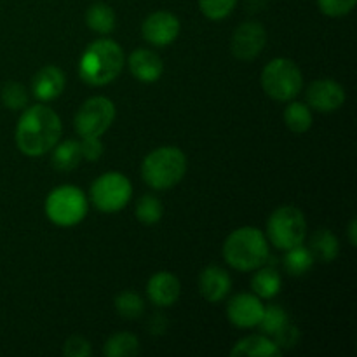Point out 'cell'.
Here are the masks:
<instances>
[{
  "label": "cell",
  "mask_w": 357,
  "mask_h": 357,
  "mask_svg": "<svg viewBox=\"0 0 357 357\" xmlns=\"http://www.w3.org/2000/svg\"><path fill=\"white\" fill-rule=\"evenodd\" d=\"M63 352L68 357H87L91 354V344L84 337H72L66 340Z\"/></svg>",
  "instance_id": "836d02e7"
},
{
  "label": "cell",
  "mask_w": 357,
  "mask_h": 357,
  "mask_svg": "<svg viewBox=\"0 0 357 357\" xmlns=\"http://www.w3.org/2000/svg\"><path fill=\"white\" fill-rule=\"evenodd\" d=\"M65 82V73L58 66L49 65L35 73L33 80H31V91H33L35 98H38L40 101H52L63 93Z\"/></svg>",
  "instance_id": "9a60e30c"
},
{
  "label": "cell",
  "mask_w": 357,
  "mask_h": 357,
  "mask_svg": "<svg viewBox=\"0 0 357 357\" xmlns=\"http://www.w3.org/2000/svg\"><path fill=\"white\" fill-rule=\"evenodd\" d=\"M146 326H149L150 333L152 335H162V333H166V330H167V319L164 316H160V314H153V316L150 317V321Z\"/></svg>",
  "instance_id": "e575fe53"
},
{
  "label": "cell",
  "mask_w": 357,
  "mask_h": 357,
  "mask_svg": "<svg viewBox=\"0 0 357 357\" xmlns=\"http://www.w3.org/2000/svg\"><path fill=\"white\" fill-rule=\"evenodd\" d=\"M129 70L132 75L142 82H155L162 75V59L157 52L149 51V49H136L129 56Z\"/></svg>",
  "instance_id": "e0dca14e"
},
{
  "label": "cell",
  "mask_w": 357,
  "mask_h": 357,
  "mask_svg": "<svg viewBox=\"0 0 357 357\" xmlns=\"http://www.w3.org/2000/svg\"><path fill=\"white\" fill-rule=\"evenodd\" d=\"M286 251H288V253H286L282 265H284V271L288 272L289 275H293V278L305 275L307 272L312 268L314 261H316L312 251H310L309 248H303L302 244Z\"/></svg>",
  "instance_id": "7402d4cb"
},
{
  "label": "cell",
  "mask_w": 357,
  "mask_h": 357,
  "mask_svg": "<svg viewBox=\"0 0 357 357\" xmlns=\"http://www.w3.org/2000/svg\"><path fill=\"white\" fill-rule=\"evenodd\" d=\"M267 234L271 243L278 250H291L298 244H303V239H305V216L295 206H282V208L275 209L268 218Z\"/></svg>",
  "instance_id": "52a82bcc"
},
{
  "label": "cell",
  "mask_w": 357,
  "mask_h": 357,
  "mask_svg": "<svg viewBox=\"0 0 357 357\" xmlns=\"http://www.w3.org/2000/svg\"><path fill=\"white\" fill-rule=\"evenodd\" d=\"M357 0H317L321 13L330 17H340L351 13Z\"/></svg>",
  "instance_id": "4dcf8cb0"
},
{
  "label": "cell",
  "mask_w": 357,
  "mask_h": 357,
  "mask_svg": "<svg viewBox=\"0 0 357 357\" xmlns=\"http://www.w3.org/2000/svg\"><path fill=\"white\" fill-rule=\"evenodd\" d=\"M307 103L317 112H335L345 103V89L338 82L330 79L317 80L310 84L307 91Z\"/></svg>",
  "instance_id": "4fadbf2b"
},
{
  "label": "cell",
  "mask_w": 357,
  "mask_h": 357,
  "mask_svg": "<svg viewBox=\"0 0 357 357\" xmlns=\"http://www.w3.org/2000/svg\"><path fill=\"white\" fill-rule=\"evenodd\" d=\"M142 31L146 42L157 45V47H162V45L176 40V37L180 35V21L167 10H157L143 21Z\"/></svg>",
  "instance_id": "8fae6325"
},
{
  "label": "cell",
  "mask_w": 357,
  "mask_h": 357,
  "mask_svg": "<svg viewBox=\"0 0 357 357\" xmlns=\"http://www.w3.org/2000/svg\"><path fill=\"white\" fill-rule=\"evenodd\" d=\"M237 6V0H199L202 14L213 21H220L229 16Z\"/></svg>",
  "instance_id": "f1b7e54d"
},
{
  "label": "cell",
  "mask_w": 357,
  "mask_h": 357,
  "mask_svg": "<svg viewBox=\"0 0 357 357\" xmlns=\"http://www.w3.org/2000/svg\"><path fill=\"white\" fill-rule=\"evenodd\" d=\"M232 288L230 275L220 267H208L201 272L199 278V291L208 302L216 303L227 298Z\"/></svg>",
  "instance_id": "2e32d148"
},
{
  "label": "cell",
  "mask_w": 357,
  "mask_h": 357,
  "mask_svg": "<svg viewBox=\"0 0 357 357\" xmlns=\"http://www.w3.org/2000/svg\"><path fill=\"white\" fill-rule=\"evenodd\" d=\"M162 204L153 195H143L136 204V218L145 225H153L162 218Z\"/></svg>",
  "instance_id": "83f0119b"
},
{
  "label": "cell",
  "mask_w": 357,
  "mask_h": 357,
  "mask_svg": "<svg viewBox=\"0 0 357 357\" xmlns=\"http://www.w3.org/2000/svg\"><path fill=\"white\" fill-rule=\"evenodd\" d=\"M139 352V342L131 333H117L107 340L103 347V354L108 357H126L136 356Z\"/></svg>",
  "instance_id": "cb8c5ba5"
},
{
  "label": "cell",
  "mask_w": 357,
  "mask_h": 357,
  "mask_svg": "<svg viewBox=\"0 0 357 357\" xmlns=\"http://www.w3.org/2000/svg\"><path fill=\"white\" fill-rule=\"evenodd\" d=\"M288 314L284 312V309L279 305H268L267 309H264V316H261L260 326L261 333L268 335V337H274L286 323H288Z\"/></svg>",
  "instance_id": "4316f807"
},
{
  "label": "cell",
  "mask_w": 357,
  "mask_h": 357,
  "mask_svg": "<svg viewBox=\"0 0 357 357\" xmlns=\"http://www.w3.org/2000/svg\"><path fill=\"white\" fill-rule=\"evenodd\" d=\"M86 23L93 31L108 35L115 28V13L110 6L103 2L93 3L86 13Z\"/></svg>",
  "instance_id": "44dd1931"
},
{
  "label": "cell",
  "mask_w": 357,
  "mask_h": 357,
  "mask_svg": "<svg viewBox=\"0 0 357 357\" xmlns=\"http://www.w3.org/2000/svg\"><path fill=\"white\" fill-rule=\"evenodd\" d=\"M180 281L171 272H157L146 284L149 298L157 307H169L176 303V300L180 298Z\"/></svg>",
  "instance_id": "5bb4252c"
},
{
  "label": "cell",
  "mask_w": 357,
  "mask_h": 357,
  "mask_svg": "<svg viewBox=\"0 0 357 357\" xmlns=\"http://www.w3.org/2000/svg\"><path fill=\"white\" fill-rule=\"evenodd\" d=\"M2 103L10 110H21L28 103L26 89L17 82H7L2 89Z\"/></svg>",
  "instance_id": "f546056e"
},
{
  "label": "cell",
  "mask_w": 357,
  "mask_h": 357,
  "mask_svg": "<svg viewBox=\"0 0 357 357\" xmlns=\"http://www.w3.org/2000/svg\"><path fill=\"white\" fill-rule=\"evenodd\" d=\"M115 119V107L108 98L96 96L87 100L75 115V131L82 138L101 136Z\"/></svg>",
  "instance_id": "9c48e42d"
},
{
  "label": "cell",
  "mask_w": 357,
  "mask_h": 357,
  "mask_svg": "<svg viewBox=\"0 0 357 357\" xmlns=\"http://www.w3.org/2000/svg\"><path fill=\"white\" fill-rule=\"evenodd\" d=\"M115 310L124 319H138L145 312V302H143V298L138 293L124 291L121 295H117V298H115Z\"/></svg>",
  "instance_id": "484cf974"
},
{
  "label": "cell",
  "mask_w": 357,
  "mask_h": 357,
  "mask_svg": "<svg viewBox=\"0 0 357 357\" xmlns=\"http://www.w3.org/2000/svg\"><path fill=\"white\" fill-rule=\"evenodd\" d=\"M303 75L291 59H272L261 72V87L267 96L278 101H289L302 91Z\"/></svg>",
  "instance_id": "5b68a950"
},
{
  "label": "cell",
  "mask_w": 357,
  "mask_h": 357,
  "mask_svg": "<svg viewBox=\"0 0 357 357\" xmlns=\"http://www.w3.org/2000/svg\"><path fill=\"white\" fill-rule=\"evenodd\" d=\"M45 215L59 227H73L87 215V199L72 185L54 188L45 199Z\"/></svg>",
  "instance_id": "8992f818"
},
{
  "label": "cell",
  "mask_w": 357,
  "mask_h": 357,
  "mask_svg": "<svg viewBox=\"0 0 357 357\" xmlns=\"http://www.w3.org/2000/svg\"><path fill=\"white\" fill-rule=\"evenodd\" d=\"M284 122L289 131L302 135L307 132L312 126V112L303 103H291L284 110Z\"/></svg>",
  "instance_id": "d4e9b609"
},
{
  "label": "cell",
  "mask_w": 357,
  "mask_h": 357,
  "mask_svg": "<svg viewBox=\"0 0 357 357\" xmlns=\"http://www.w3.org/2000/svg\"><path fill=\"white\" fill-rule=\"evenodd\" d=\"M267 257V239L255 227H243V229L234 230L223 244V258L236 271H257L264 267Z\"/></svg>",
  "instance_id": "3957f363"
},
{
  "label": "cell",
  "mask_w": 357,
  "mask_h": 357,
  "mask_svg": "<svg viewBox=\"0 0 357 357\" xmlns=\"http://www.w3.org/2000/svg\"><path fill=\"white\" fill-rule=\"evenodd\" d=\"M82 160V153H80V143L73 142V139H66V142L59 143L54 146L52 152V166L58 171H72Z\"/></svg>",
  "instance_id": "603a6c76"
},
{
  "label": "cell",
  "mask_w": 357,
  "mask_h": 357,
  "mask_svg": "<svg viewBox=\"0 0 357 357\" xmlns=\"http://www.w3.org/2000/svg\"><path fill=\"white\" fill-rule=\"evenodd\" d=\"M282 354L281 349L278 344L264 335H251V337L243 338L236 344V347L230 351V356L239 357V356H251V357H279Z\"/></svg>",
  "instance_id": "ac0fdd59"
},
{
  "label": "cell",
  "mask_w": 357,
  "mask_h": 357,
  "mask_svg": "<svg viewBox=\"0 0 357 357\" xmlns=\"http://www.w3.org/2000/svg\"><path fill=\"white\" fill-rule=\"evenodd\" d=\"M187 171L185 153L176 146H160L145 157L142 166L143 180L155 190H167L180 183Z\"/></svg>",
  "instance_id": "277c9868"
},
{
  "label": "cell",
  "mask_w": 357,
  "mask_h": 357,
  "mask_svg": "<svg viewBox=\"0 0 357 357\" xmlns=\"http://www.w3.org/2000/svg\"><path fill=\"white\" fill-rule=\"evenodd\" d=\"M59 138L61 121L52 108L35 105L23 112L16 128V145L24 155H44L58 145Z\"/></svg>",
  "instance_id": "6da1fadb"
},
{
  "label": "cell",
  "mask_w": 357,
  "mask_h": 357,
  "mask_svg": "<svg viewBox=\"0 0 357 357\" xmlns=\"http://www.w3.org/2000/svg\"><path fill=\"white\" fill-rule=\"evenodd\" d=\"M274 338H275V344H278V347L281 349V351L282 349H291L298 344L300 331L295 324H291L288 321V323H286L284 326H282L281 330L274 335Z\"/></svg>",
  "instance_id": "1f68e13d"
},
{
  "label": "cell",
  "mask_w": 357,
  "mask_h": 357,
  "mask_svg": "<svg viewBox=\"0 0 357 357\" xmlns=\"http://www.w3.org/2000/svg\"><path fill=\"white\" fill-rule=\"evenodd\" d=\"M357 222L356 220H352L351 225H349V239H351V244L352 246H356L357 244Z\"/></svg>",
  "instance_id": "d590c367"
},
{
  "label": "cell",
  "mask_w": 357,
  "mask_h": 357,
  "mask_svg": "<svg viewBox=\"0 0 357 357\" xmlns=\"http://www.w3.org/2000/svg\"><path fill=\"white\" fill-rule=\"evenodd\" d=\"M124 68V52L121 45L108 38H100L87 45L80 58V79L89 86H105L119 77Z\"/></svg>",
  "instance_id": "7a4b0ae2"
},
{
  "label": "cell",
  "mask_w": 357,
  "mask_h": 357,
  "mask_svg": "<svg viewBox=\"0 0 357 357\" xmlns=\"http://www.w3.org/2000/svg\"><path fill=\"white\" fill-rule=\"evenodd\" d=\"M267 44V31L258 21H244L236 28L230 40L232 54L241 61H251L264 51Z\"/></svg>",
  "instance_id": "30bf717a"
},
{
  "label": "cell",
  "mask_w": 357,
  "mask_h": 357,
  "mask_svg": "<svg viewBox=\"0 0 357 357\" xmlns=\"http://www.w3.org/2000/svg\"><path fill=\"white\" fill-rule=\"evenodd\" d=\"M131 195V181L121 173L101 174L91 187L93 204L105 213H115L124 209Z\"/></svg>",
  "instance_id": "ba28073f"
},
{
  "label": "cell",
  "mask_w": 357,
  "mask_h": 357,
  "mask_svg": "<svg viewBox=\"0 0 357 357\" xmlns=\"http://www.w3.org/2000/svg\"><path fill=\"white\" fill-rule=\"evenodd\" d=\"M310 251H312L314 258L323 264L337 260L338 253H340V244H338L337 236L330 230L323 229L317 230L312 237H310Z\"/></svg>",
  "instance_id": "d6986e66"
},
{
  "label": "cell",
  "mask_w": 357,
  "mask_h": 357,
  "mask_svg": "<svg viewBox=\"0 0 357 357\" xmlns=\"http://www.w3.org/2000/svg\"><path fill=\"white\" fill-rule=\"evenodd\" d=\"M264 309L260 298L250 293H239L232 296L227 305L229 321L237 328H255L264 316Z\"/></svg>",
  "instance_id": "7c38bea8"
},
{
  "label": "cell",
  "mask_w": 357,
  "mask_h": 357,
  "mask_svg": "<svg viewBox=\"0 0 357 357\" xmlns=\"http://www.w3.org/2000/svg\"><path fill=\"white\" fill-rule=\"evenodd\" d=\"M80 153H82V159L96 162L103 155V143L100 142V136H86V138H82Z\"/></svg>",
  "instance_id": "d6a6232c"
},
{
  "label": "cell",
  "mask_w": 357,
  "mask_h": 357,
  "mask_svg": "<svg viewBox=\"0 0 357 357\" xmlns=\"http://www.w3.org/2000/svg\"><path fill=\"white\" fill-rule=\"evenodd\" d=\"M282 279L279 275V272L272 267H264L253 275L251 279V288H253L255 295H258L260 298L271 300L281 291Z\"/></svg>",
  "instance_id": "ffe728a7"
}]
</instances>
